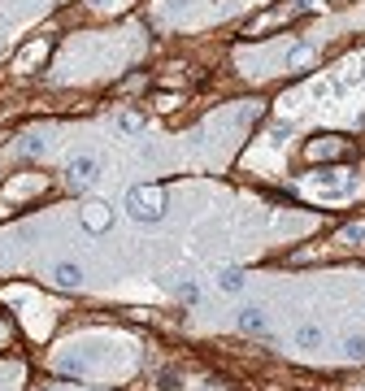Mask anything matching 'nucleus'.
Instances as JSON below:
<instances>
[{"mask_svg": "<svg viewBox=\"0 0 365 391\" xmlns=\"http://www.w3.org/2000/svg\"><path fill=\"white\" fill-rule=\"evenodd\" d=\"M309 57H313V48H305V44H300V48H291V53H287V65H305Z\"/></svg>", "mask_w": 365, "mask_h": 391, "instance_id": "obj_11", "label": "nucleus"}, {"mask_svg": "<svg viewBox=\"0 0 365 391\" xmlns=\"http://www.w3.org/2000/svg\"><path fill=\"white\" fill-rule=\"evenodd\" d=\"M161 387H165V391H174V387H178V374H174V370H165V374H161Z\"/></svg>", "mask_w": 365, "mask_h": 391, "instance_id": "obj_16", "label": "nucleus"}, {"mask_svg": "<svg viewBox=\"0 0 365 391\" xmlns=\"http://www.w3.org/2000/svg\"><path fill=\"white\" fill-rule=\"evenodd\" d=\"M174 291H178V300H192V304L201 300V287H196V283H178Z\"/></svg>", "mask_w": 365, "mask_h": 391, "instance_id": "obj_10", "label": "nucleus"}, {"mask_svg": "<svg viewBox=\"0 0 365 391\" xmlns=\"http://www.w3.org/2000/svg\"><path fill=\"white\" fill-rule=\"evenodd\" d=\"M343 239H348V243H361V239H365V222H353V226H343Z\"/></svg>", "mask_w": 365, "mask_h": 391, "instance_id": "obj_12", "label": "nucleus"}, {"mask_svg": "<svg viewBox=\"0 0 365 391\" xmlns=\"http://www.w3.org/2000/svg\"><path fill=\"white\" fill-rule=\"evenodd\" d=\"M126 214L135 218V222H144V226H153L165 214V196L157 187H130L126 191Z\"/></svg>", "mask_w": 365, "mask_h": 391, "instance_id": "obj_1", "label": "nucleus"}, {"mask_svg": "<svg viewBox=\"0 0 365 391\" xmlns=\"http://www.w3.org/2000/svg\"><path fill=\"white\" fill-rule=\"evenodd\" d=\"M61 370H65V374H83V361H78V356H65Z\"/></svg>", "mask_w": 365, "mask_h": 391, "instance_id": "obj_15", "label": "nucleus"}, {"mask_svg": "<svg viewBox=\"0 0 365 391\" xmlns=\"http://www.w3.org/2000/svg\"><path fill=\"white\" fill-rule=\"evenodd\" d=\"M244 283H248V279H244L239 270H218V287L226 291V296H235V291H244Z\"/></svg>", "mask_w": 365, "mask_h": 391, "instance_id": "obj_5", "label": "nucleus"}, {"mask_svg": "<svg viewBox=\"0 0 365 391\" xmlns=\"http://www.w3.org/2000/svg\"><path fill=\"white\" fill-rule=\"evenodd\" d=\"M326 153H339V144L330 139V144H309V157H326Z\"/></svg>", "mask_w": 365, "mask_h": 391, "instance_id": "obj_13", "label": "nucleus"}, {"mask_svg": "<svg viewBox=\"0 0 365 391\" xmlns=\"http://www.w3.org/2000/svg\"><path fill=\"white\" fill-rule=\"evenodd\" d=\"M296 339H300L305 348H313V344H322V331H318V326H300V331H296Z\"/></svg>", "mask_w": 365, "mask_h": 391, "instance_id": "obj_8", "label": "nucleus"}, {"mask_svg": "<svg viewBox=\"0 0 365 391\" xmlns=\"http://www.w3.org/2000/svg\"><path fill=\"white\" fill-rule=\"evenodd\" d=\"M83 222H87V231H96V235H101V231H109V205H101V200H92L87 209H83Z\"/></svg>", "mask_w": 365, "mask_h": 391, "instance_id": "obj_3", "label": "nucleus"}, {"mask_svg": "<svg viewBox=\"0 0 365 391\" xmlns=\"http://www.w3.org/2000/svg\"><path fill=\"white\" fill-rule=\"evenodd\" d=\"M118 126H122V130H139V118H135V113H122Z\"/></svg>", "mask_w": 365, "mask_h": 391, "instance_id": "obj_14", "label": "nucleus"}, {"mask_svg": "<svg viewBox=\"0 0 365 391\" xmlns=\"http://www.w3.org/2000/svg\"><path fill=\"white\" fill-rule=\"evenodd\" d=\"M343 352H348V361H365V335H348Z\"/></svg>", "mask_w": 365, "mask_h": 391, "instance_id": "obj_7", "label": "nucleus"}, {"mask_svg": "<svg viewBox=\"0 0 365 391\" xmlns=\"http://www.w3.org/2000/svg\"><path fill=\"white\" fill-rule=\"evenodd\" d=\"M40 57H44V44H31V48H26V53L18 57V65H22V70H26V65H35Z\"/></svg>", "mask_w": 365, "mask_h": 391, "instance_id": "obj_9", "label": "nucleus"}, {"mask_svg": "<svg viewBox=\"0 0 365 391\" xmlns=\"http://www.w3.org/2000/svg\"><path fill=\"white\" fill-rule=\"evenodd\" d=\"M0 335H5V331H0Z\"/></svg>", "mask_w": 365, "mask_h": 391, "instance_id": "obj_17", "label": "nucleus"}, {"mask_svg": "<svg viewBox=\"0 0 365 391\" xmlns=\"http://www.w3.org/2000/svg\"><path fill=\"white\" fill-rule=\"evenodd\" d=\"M239 331L265 335V313H261V309H239Z\"/></svg>", "mask_w": 365, "mask_h": 391, "instance_id": "obj_4", "label": "nucleus"}, {"mask_svg": "<svg viewBox=\"0 0 365 391\" xmlns=\"http://www.w3.org/2000/svg\"><path fill=\"white\" fill-rule=\"evenodd\" d=\"M53 279H57L61 287H78L83 274H78V266H70V261H65V266H57V270H53Z\"/></svg>", "mask_w": 365, "mask_h": 391, "instance_id": "obj_6", "label": "nucleus"}, {"mask_svg": "<svg viewBox=\"0 0 365 391\" xmlns=\"http://www.w3.org/2000/svg\"><path fill=\"white\" fill-rule=\"evenodd\" d=\"M96 174H101V166H96V157H74L70 166H65V178H70V187H87Z\"/></svg>", "mask_w": 365, "mask_h": 391, "instance_id": "obj_2", "label": "nucleus"}]
</instances>
